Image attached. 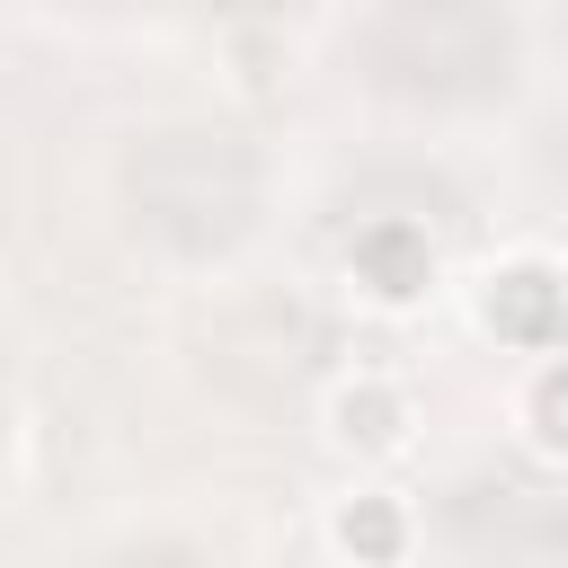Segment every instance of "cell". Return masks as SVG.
I'll list each match as a JSON object with an SVG mask.
<instances>
[{"label": "cell", "mask_w": 568, "mask_h": 568, "mask_svg": "<svg viewBox=\"0 0 568 568\" xmlns=\"http://www.w3.org/2000/svg\"><path fill=\"white\" fill-rule=\"evenodd\" d=\"M524 444L541 462H568V355L532 364V382H524Z\"/></svg>", "instance_id": "obj_5"}, {"label": "cell", "mask_w": 568, "mask_h": 568, "mask_svg": "<svg viewBox=\"0 0 568 568\" xmlns=\"http://www.w3.org/2000/svg\"><path fill=\"white\" fill-rule=\"evenodd\" d=\"M328 435H337L346 453H399V444H408V390H399V382H373V373L337 382V390H328Z\"/></svg>", "instance_id": "obj_3"}, {"label": "cell", "mask_w": 568, "mask_h": 568, "mask_svg": "<svg viewBox=\"0 0 568 568\" xmlns=\"http://www.w3.org/2000/svg\"><path fill=\"white\" fill-rule=\"evenodd\" d=\"M328 550H346V559H399L408 550V515H399V497H346L337 515H328Z\"/></svg>", "instance_id": "obj_4"}, {"label": "cell", "mask_w": 568, "mask_h": 568, "mask_svg": "<svg viewBox=\"0 0 568 568\" xmlns=\"http://www.w3.org/2000/svg\"><path fill=\"white\" fill-rule=\"evenodd\" d=\"M479 320H488L497 346H524V355L559 346V328H568V266H550V257H497L479 275Z\"/></svg>", "instance_id": "obj_1"}, {"label": "cell", "mask_w": 568, "mask_h": 568, "mask_svg": "<svg viewBox=\"0 0 568 568\" xmlns=\"http://www.w3.org/2000/svg\"><path fill=\"white\" fill-rule=\"evenodd\" d=\"M346 275H355V293L382 302V311L426 302V293H435V240H426V222H408V213H373V222L346 240Z\"/></svg>", "instance_id": "obj_2"}]
</instances>
